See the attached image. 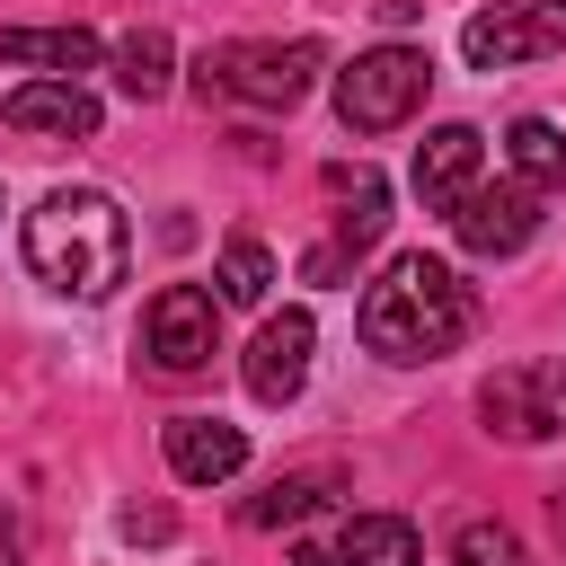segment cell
<instances>
[{"label":"cell","mask_w":566,"mask_h":566,"mask_svg":"<svg viewBox=\"0 0 566 566\" xmlns=\"http://www.w3.org/2000/svg\"><path fill=\"white\" fill-rule=\"evenodd\" d=\"M531 230H539V186H522V177L469 186V195L451 203V239H460L469 256H522Z\"/></svg>","instance_id":"9"},{"label":"cell","mask_w":566,"mask_h":566,"mask_svg":"<svg viewBox=\"0 0 566 566\" xmlns=\"http://www.w3.org/2000/svg\"><path fill=\"white\" fill-rule=\"evenodd\" d=\"M451 566H531V557H522V539H513L504 522H469V531L451 539Z\"/></svg>","instance_id":"20"},{"label":"cell","mask_w":566,"mask_h":566,"mask_svg":"<svg viewBox=\"0 0 566 566\" xmlns=\"http://www.w3.org/2000/svg\"><path fill=\"white\" fill-rule=\"evenodd\" d=\"M327 53L310 35L292 44H265V35H230V44H203L195 53V88L203 97H239V106H301L318 88Z\"/></svg>","instance_id":"3"},{"label":"cell","mask_w":566,"mask_h":566,"mask_svg":"<svg viewBox=\"0 0 566 566\" xmlns=\"http://www.w3.org/2000/svg\"><path fill=\"white\" fill-rule=\"evenodd\" d=\"M336 557H345V566H424V539H416V522H398V513H354L345 539H336Z\"/></svg>","instance_id":"16"},{"label":"cell","mask_w":566,"mask_h":566,"mask_svg":"<svg viewBox=\"0 0 566 566\" xmlns=\"http://www.w3.org/2000/svg\"><path fill=\"white\" fill-rule=\"evenodd\" d=\"M168 469H177L186 486H221V478L248 469V433L221 424V416H177V424H168Z\"/></svg>","instance_id":"13"},{"label":"cell","mask_w":566,"mask_h":566,"mask_svg":"<svg viewBox=\"0 0 566 566\" xmlns=\"http://www.w3.org/2000/svg\"><path fill=\"white\" fill-rule=\"evenodd\" d=\"M18 133H44V142H88L97 133V97L80 88V80H27V88H9V106H0Z\"/></svg>","instance_id":"12"},{"label":"cell","mask_w":566,"mask_h":566,"mask_svg":"<svg viewBox=\"0 0 566 566\" xmlns=\"http://www.w3.org/2000/svg\"><path fill=\"white\" fill-rule=\"evenodd\" d=\"M460 53L469 71H522V62L566 53V0H495L460 27Z\"/></svg>","instance_id":"5"},{"label":"cell","mask_w":566,"mask_h":566,"mask_svg":"<svg viewBox=\"0 0 566 566\" xmlns=\"http://www.w3.org/2000/svg\"><path fill=\"white\" fill-rule=\"evenodd\" d=\"M478 159H486V133L478 124H433L416 142V195H424V212H451L478 186Z\"/></svg>","instance_id":"11"},{"label":"cell","mask_w":566,"mask_h":566,"mask_svg":"<svg viewBox=\"0 0 566 566\" xmlns=\"http://www.w3.org/2000/svg\"><path fill=\"white\" fill-rule=\"evenodd\" d=\"M18 548H27V539H18V513L0 504V566H18Z\"/></svg>","instance_id":"22"},{"label":"cell","mask_w":566,"mask_h":566,"mask_svg":"<svg viewBox=\"0 0 566 566\" xmlns=\"http://www.w3.org/2000/svg\"><path fill=\"white\" fill-rule=\"evenodd\" d=\"M478 416L495 442H548L566 433V363H504L478 389Z\"/></svg>","instance_id":"6"},{"label":"cell","mask_w":566,"mask_h":566,"mask_svg":"<svg viewBox=\"0 0 566 566\" xmlns=\"http://www.w3.org/2000/svg\"><path fill=\"white\" fill-rule=\"evenodd\" d=\"M133 265V230L115 212V195L97 186H53L27 212V274L62 301H106Z\"/></svg>","instance_id":"2"},{"label":"cell","mask_w":566,"mask_h":566,"mask_svg":"<svg viewBox=\"0 0 566 566\" xmlns=\"http://www.w3.org/2000/svg\"><path fill=\"white\" fill-rule=\"evenodd\" d=\"M292 566H345L336 548H292Z\"/></svg>","instance_id":"23"},{"label":"cell","mask_w":566,"mask_h":566,"mask_svg":"<svg viewBox=\"0 0 566 566\" xmlns=\"http://www.w3.org/2000/svg\"><path fill=\"white\" fill-rule=\"evenodd\" d=\"M168 504H124V539H168Z\"/></svg>","instance_id":"21"},{"label":"cell","mask_w":566,"mask_h":566,"mask_svg":"<svg viewBox=\"0 0 566 566\" xmlns=\"http://www.w3.org/2000/svg\"><path fill=\"white\" fill-rule=\"evenodd\" d=\"M0 62L80 80V71H97V35H88V27H0Z\"/></svg>","instance_id":"15"},{"label":"cell","mask_w":566,"mask_h":566,"mask_svg":"<svg viewBox=\"0 0 566 566\" xmlns=\"http://www.w3.org/2000/svg\"><path fill=\"white\" fill-rule=\"evenodd\" d=\"M106 62H115V88H124V97H142V106H150V97H168V62H177V53H168V35H159V27L124 35Z\"/></svg>","instance_id":"18"},{"label":"cell","mask_w":566,"mask_h":566,"mask_svg":"<svg viewBox=\"0 0 566 566\" xmlns=\"http://www.w3.org/2000/svg\"><path fill=\"white\" fill-rule=\"evenodd\" d=\"M142 354H150L159 371H203V363L221 354V310H212V292H203V283H168V292L142 310Z\"/></svg>","instance_id":"7"},{"label":"cell","mask_w":566,"mask_h":566,"mask_svg":"<svg viewBox=\"0 0 566 566\" xmlns=\"http://www.w3.org/2000/svg\"><path fill=\"white\" fill-rule=\"evenodd\" d=\"M424 88H433V62L416 44H371L336 71V115H345V133H398L424 106Z\"/></svg>","instance_id":"4"},{"label":"cell","mask_w":566,"mask_h":566,"mask_svg":"<svg viewBox=\"0 0 566 566\" xmlns=\"http://www.w3.org/2000/svg\"><path fill=\"white\" fill-rule=\"evenodd\" d=\"M354 327H363V345H371L380 363H433V354H451V345L478 327V301H469V283H460L442 256L407 248V256L380 265V283H363Z\"/></svg>","instance_id":"1"},{"label":"cell","mask_w":566,"mask_h":566,"mask_svg":"<svg viewBox=\"0 0 566 566\" xmlns=\"http://www.w3.org/2000/svg\"><path fill=\"white\" fill-rule=\"evenodd\" d=\"M327 195H336V239H318L310 248V283H336L380 230H389V186H380V168H327Z\"/></svg>","instance_id":"8"},{"label":"cell","mask_w":566,"mask_h":566,"mask_svg":"<svg viewBox=\"0 0 566 566\" xmlns=\"http://www.w3.org/2000/svg\"><path fill=\"white\" fill-rule=\"evenodd\" d=\"M265 283H274L265 239H230L221 248V301H265Z\"/></svg>","instance_id":"19"},{"label":"cell","mask_w":566,"mask_h":566,"mask_svg":"<svg viewBox=\"0 0 566 566\" xmlns=\"http://www.w3.org/2000/svg\"><path fill=\"white\" fill-rule=\"evenodd\" d=\"M504 159H513V177H522V186H539V195H548V186H566V133H557L548 115H522V124L504 133Z\"/></svg>","instance_id":"17"},{"label":"cell","mask_w":566,"mask_h":566,"mask_svg":"<svg viewBox=\"0 0 566 566\" xmlns=\"http://www.w3.org/2000/svg\"><path fill=\"white\" fill-rule=\"evenodd\" d=\"M345 486V460H310V469H283V478H265L248 504H239V522L248 531H283V522H301L310 504H327Z\"/></svg>","instance_id":"14"},{"label":"cell","mask_w":566,"mask_h":566,"mask_svg":"<svg viewBox=\"0 0 566 566\" xmlns=\"http://www.w3.org/2000/svg\"><path fill=\"white\" fill-rule=\"evenodd\" d=\"M310 345H318L310 310L265 318V327H256V345H248V398H256V407H292V398H301V380H310Z\"/></svg>","instance_id":"10"},{"label":"cell","mask_w":566,"mask_h":566,"mask_svg":"<svg viewBox=\"0 0 566 566\" xmlns=\"http://www.w3.org/2000/svg\"><path fill=\"white\" fill-rule=\"evenodd\" d=\"M548 513H557V539H566V495H557V504H548Z\"/></svg>","instance_id":"24"}]
</instances>
